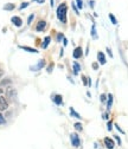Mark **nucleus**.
Segmentation results:
<instances>
[{"label": "nucleus", "mask_w": 128, "mask_h": 149, "mask_svg": "<svg viewBox=\"0 0 128 149\" xmlns=\"http://www.w3.org/2000/svg\"><path fill=\"white\" fill-rule=\"evenodd\" d=\"M66 11H68V7L65 4H61L57 8V18L62 23H66Z\"/></svg>", "instance_id": "f257e3e1"}, {"label": "nucleus", "mask_w": 128, "mask_h": 149, "mask_svg": "<svg viewBox=\"0 0 128 149\" xmlns=\"http://www.w3.org/2000/svg\"><path fill=\"white\" fill-rule=\"evenodd\" d=\"M72 56H74V58H75V59L81 58V57H82V47L77 46V47L74 50V52H72Z\"/></svg>", "instance_id": "f03ea898"}, {"label": "nucleus", "mask_w": 128, "mask_h": 149, "mask_svg": "<svg viewBox=\"0 0 128 149\" xmlns=\"http://www.w3.org/2000/svg\"><path fill=\"white\" fill-rule=\"evenodd\" d=\"M7 107H8V103H7L6 98L3 97V96H0V110H6Z\"/></svg>", "instance_id": "7ed1b4c3"}, {"label": "nucleus", "mask_w": 128, "mask_h": 149, "mask_svg": "<svg viewBox=\"0 0 128 149\" xmlns=\"http://www.w3.org/2000/svg\"><path fill=\"white\" fill-rule=\"evenodd\" d=\"M71 143H72V146H74V147H78L80 146V139H78V136L76 134L71 135Z\"/></svg>", "instance_id": "20e7f679"}, {"label": "nucleus", "mask_w": 128, "mask_h": 149, "mask_svg": "<svg viewBox=\"0 0 128 149\" xmlns=\"http://www.w3.org/2000/svg\"><path fill=\"white\" fill-rule=\"evenodd\" d=\"M104 144L108 149H113L114 148V141L112 139H109V137H106L104 139Z\"/></svg>", "instance_id": "39448f33"}, {"label": "nucleus", "mask_w": 128, "mask_h": 149, "mask_svg": "<svg viewBox=\"0 0 128 149\" xmlns=\"http://www.w3.org/2000/svg\"><path fill=\"white\" fill-rule=\"evenodd\" d=\"M12 23L17 26V27H20L23 25V20L20 19L19 17H12Z\"/></svg>", "instance_id": "423d86ee"}, {"label": "nucleus", "mask_w": 128, "mask_h": 149, "mask_svg": "<svg viewBox=\"0 0 128 149\" xmlns=\"http://www.w3.org/2000/svg\"><path fill=\"white\" fill-rule=\"evenodd\" d=\"M97 58H99V62H100V64H106V56H104V53L103 52H99L97 53Z\"/></svg>", "instance_id": "0eeeda50"}, {"label": "nucleus", "mask_w": 128, "mask_h": 149, "mask_svg": "<svg viewBox=\"0 0 128 149\" xmlns=\"http://www.w3.org/2000/svg\"><path fill=\"white\" fill-rule=\"evenodd\" d=\"M45 26H46V23L44 22V20H41L38 24H37V31H43L44 29H45Z\"/></svg>", "instance_id": "6e6552de"}, {"label": "nucleus", "mask_w": 128, "mask_h": 149, "mask_svg": "<svg viewBox=\"0 0 128 149\" xmlns=\"http://www.w3.org/2000/svg\"><path fill=\"white\" fill-rule=\"evenodd\" d=\"M53 101H55V103H56L57 105L62 104V96L61 95H56V96H55V98H53Z\"/></svg>", "instance_id": "1a4fd4ad"}, {"label": "nucleus", "mask_w": 128, "mask_h": 149, "mask_svg": "<svg viewBox=\"0 0 128 149\" xmlns=\"http://www.w3.org/2000/svg\"><path fill=\"white\" fill-rule=\"evenodd\" d=\"M14 8H15L14 4H6V5L4 6V10H5V11H12V10H14Z\"/></svg>", "instance_id": "9d476101"}, {"label": "nucleus", "mask_w": 128, "mask_h": 149, "mask_svg": "<svg viewBox=\"0 0 128 149\" xmlns=\"http://www.w3.org/2000/svg\"><path fill=\"white\" fill-rule=\"evenodd\" d=\"M50 40H51V39H50V37H46V38L44 39V42H43L42 47H43V49H46V47L49 46V44H50Z\"/></svg>", "instance_id": "9b49d317"}, {"label": "nucleus", "mask_w": 128, "mask_h": 149, "mask_svg": "<svg viewBox=\"0 0 128 149\" xmlns=\"http://www.w3.org/2000/svg\"><path fill=\"white\" fill-rule=\"evenodd\" d=\"M112 104H113V96H112V95H108V102H107V107H108V109H111Z\"/></svg>", "instance_id": "f8f14e48"}, {"label": "nucleus", "mask_w": 128, "mask_h": 149, "mask_svg": "<svg viewBox=\"0 0 128 149\" xmlns=\"http://www.w3.org/2000/svg\"><path fill=\"white\" fill-rule=\"evenodd\" d=\"M109 18H111V22H112V24H113V25H116V24H118V20L115 19V15H114L113 13L109 14Z\"/></svg>", "instance_id": "ddd939ff"}, {"label": "nucleus", "mask_w": 128, "mask_h": 149, "mask_svg": "<svg viewBox=\"0 0 128 149\" xmlns=\"http://www.w3.org/2000/svg\"><path fill=\"white\" fill-rule=\"evenodd\" d=\"M80 70H81L80 64H78V63H74V71H75V73H76V74L80 72Z\"/></svg>", "instance_id": "4468645a"}, {"label": "nucleus", "mask_w": 128, "mask_h": 149, "mask_svg": "<svg viewBox=\"0 0 128 149\" xmlns=\"http://www.w3.org/2000/svg\"><path fill=\"white\" fill-rule=\"evenodd\" d=\"M44 65H45V61H41V62L38 63V66L36 68V70H39V69H42Z\"/></svg>", "instance_id": "2eb2a0df"}, {"label": "nucleus", "mask_w": 128, "mask_h": 149, "mask_svg": "<svg viewBox=\"0 0 128 149\" xmlns=\"http://www.w3.org/2000/svg\"><path fill=\"white\" fill-rule=\"evenodd\" d=\"M23 50H26V51H29V52H36L37 53V50H33V49H30V47H26V46H20Z\"/></svg>", "instance_id": "dca6fc26"}, {"label": "nucleus", "mask_w": 128, "mask_h": 149, "mask_svg": "<svg viewBox=\"0 0 128 149\" xmlns=\"http://www.w3.org/2000/svg\"><path fill=\"white\" fill-rule=\"evenodd\" d=\"M70 111H71V115H72V116H76L77 118H81V116H80L78 114H76V111H75L74 109H72V108H70Z\"/></svg>", "instance_id": "f3484780"}, {"label": "nucleus", "mask_w": 128, "mask_h": 149, "mask_svg": "<svg viewBox=\"0 0 128 149\" xmlns=\"http://www.w3.org/2000/svg\"><path fill=\"white\" fill-rule=\"evenodd\" d=\"M91 36H93L95 39L97 38V34L95 33V25H93V29H91Z\"/></svg>", "instance_id": "a211bd4d"}, {"label": "nucleus", "mask_w": 128, "mask_h": 149, "mask_svg": "<svg viewBox=\"0 0 128 149\" xmlns=\"http://www.w3.org/2000/svg\"><path fill=\"white\" fill-rule=\"evenodd\" d=\"M75 128L78 130V132H81V130L83 129V128H82V125H81V123H75Z\"/></svg>", "instance_id": "6ab92c4d"}, {"label": "nucleus", "mask_w": 128, "mask_h": 149, "mask_svg": "<svg viewBox=\"0 0 128 149\" xmlns=\"http://www.w3.org/2000/svg\"><path fill=\"white\" fill-rule=\"evenodd\" d=\"M27 6H29V3H23V4L20 5V8H19V10H24V8L27 7Z\"/></svg>", "instance_id": "aec40b11"}, {"label": "nucleus", "mask_w": 128, "mask_h": 149, "mask_svg": "<svg viewBox=\"0 0 128 149\" xmlns=\"http://www.w3.org/2000/svg\"><path fill=\"white\" fill-rule=\"evenodd\" d=\"M11 83V81L10 79H5V81H3L1 82V85H7V84H10Z\"/></svg>", "instance_id": "412c9836"}, {"label": "nucleus", "mask_w": 128, "mask_h": 149, "mask_svg": "<svg viewBox=\"0 0 128 149\" xmlns=\"http://www.w3.org/2000/svg\"><path fill=\"white\" fill-rule=\"evenodd\" d=\"M4 123H5V118L1 114H0V124H4Z\"/></svg>", "instance_id": "4be33fe9"}, {"label": "nucleus", "mask_w": 128, "mask_h": 149, "mask_svg": "<svg viewBox=\"0 0 128 149\" xmlns=\"http://www.w3.org/2000/svg\"><path fill=\"white\" fill-rule=\"evenodd\" d=\"M77 6H78V8H82V7H83V4H82V0H77Z\"/></svg>", "instance_id": "5701e85b"}, {"label": "nucleus", "mask_w": 128, "mask_h": 149, "mask_svg": "<svg viewBox=\"0 0 128 149\" xmlns=\"http://www.w3.org/2000/svg\"><path fill=\"white\" fill-rule=\"evenodd\" d=\"M33 17H34V14H31V15L29 17V20H27L29 24H31V22H32V19H33Z\"/></svg>", "instance_id": "b1692460"}, {"label": "nucleus", "mask_w": 128, "mask_h": 149, "mask_svg": "<svg viewBox=\"0 0 128 149\" xmlns=\"http://www.w3.org/2000/svg\"><path fill=\"white\" fill-rule=\"evenodd\" d=\"M93 69L94 70H97L99 69V64L97 63H93Z\"/></svg>", "instance_id": "393cba45"}, {"label": "nucleus", "mask_w": 128, "mask_h": 149, "mask_svg": "<svg viewBox=\"0 0 128 149\" xmlns=\"http://www.w3.org/2000/svg\"><path fill=\"white\" fill-rule=\"evenodd\" d=\"M101 102H102V103L106 102V95H101Z\"/></svg>", "instance_id": "a878e982"}, {"label": "nucleus", "mask_w": 128, "mask_h": 149, "mask_svg": "<svg viewBox=\"0 0 128 149\" xmlns=\"http://www.w3.org/2000/svg\"><path fill=\"white\" fill-rule=\"evenodd\" d=\"M72 7H74V10H75V12L78 14V8H76V6H75V4L74 3H72Z\"/></svg>", "instance_id": "bb28decb"}, {"label": "nucleus", "mask_w": 128, "mask_h": 149, "mask_svg": "<svg viewBox=\"0 0 128 149\" xmlns=\"http://www.w3.org/2000/svg\"><path fill=\"white\" fill-rule=\"evenodd\" d=\"M108 129L112 130V122H108Z\"/></svg>", "instance_id": "cd10ccee"}, {"label": "nucleus", "mask_w": 128, "mask_h": 149, "mask_svg": "<svg viewBox=\"0 0 128 149\" xmlns=\"http://www.w3.org/2000/svg\"><path fill=\"white\" fill-rule=\"evenodd\" d=\"M82 81H83V82H84V84H85V85H88V84H87V78H85V77H84V76H83V77H82Z\"/></svg>", "instance_id": "c85d7f7f"}, {"label": "nucleus", "mask_w": 128, "mask_h": 149, "mask_svg": "<svg viewBox=\"0 0 128 149\" xmlns=\"http://www.w3.org/2000/svg\"><path fill=\"white\" fill-rule=\"evenodd\" d=\"M3 76H4V71H3L1 69H0V78H1Z\"/></svg>", "instance_id": "c756f323"}, {"label": "nucleus", "mask_w": 128, "mask_h": 149, "mask_svg": "<svg viewBox=\"0 0 128 149\" xmlns=\"http://www.w3.org/2000/svg\"><path fill=\"white\" fill-rule=\"evenodd\" d=\"M115 139H116V141H118V143H119V144H121V141H120V139H119L118 136H115Z\"/></svg>", "instance_id": "7c9ffc66"}, {"label": "nucleus", "mask_w": 128, "mask_h": 149, "mask_svg": "<svg viewBox=\"0 0 128 149\" xmlns=\"http://www.w3.org/2000/svg\"><path fill=\"white\" fill-rule=\"evenodd\" d=\"M36 1L39 3V4H43V3H44V0H36Z\"/></svg>", "instance_id": "2f4dec72"}, {"label": "nucleus", "mask_w": 128, "mask_h": 149, "mask_svg": "<svg viewBox=\"0 0 128 149\" xmlns=\"http://www.w3.org/2000/svg\"><path fill=\"white\" fill-rule=\"evenodd\" d=\"M63 43H64V46H65V45H66V44H68V40H66V39H65V38H64V39H63Z\"/></svg>", "instance_id": "473e14b6"}, {"label": "nucleus", "mask_w": 128, "mask_h": 149, "mask_svg": "<svg viewBox=\"0 0 128 149\" xmlns=\"http://www.w3.org/2000/svg\"><path fill=\"white\" fill-rule=\"evenodd\" d=\"M62 37H63L62 34H58V40H61V39H62Z\"/></svg>", "instance_id": "72a5a7b5"}, {"label": "nucleus", "mask_w": 128, "mask_h": 149, "mask_svg": "<svg viewBox=\"0 0 128 149\" xmlns=\"http://www.w3.org/2000/svg\"><path fill=\"white\" fill-rule=\"evenodd\" d=\"M51 6L53 7V0H51Z\"/></svg>", "instance_id": "f704fd0d"}, {"label": "nucleus", "mask_w": 128, "mask_h": 149, "mask_svg": "<svg viewBox=\"0 0 128 149\" xmlns=\"http://www.w3.org/2000/svg\"><path fill=\"white\" fill-rule=\"evenodd\" d=\"M1 92H3V91H1V90H0V94H1Z\"/></svg>", "instance_id": "c9c22d12"}]
</instances>
